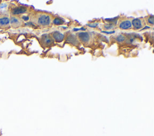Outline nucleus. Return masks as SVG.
I'll return each mask as SVG.
<instances>
[{"label":"nucleus","mask_w":154,"mask_h":136,"mask_svg":"<svg viewBox=\"0 0 154 136\" xmlns=\"http://www.w3.org/2000/svg\"><path fill=\"white\" fill-rule=\"evenodd\" d=\"M10 23V19L7 17H0V27H7Z\"/></svg>","instance_id":"9"},{"label":"nucleus","mask_w":154,"mask_h":136,"mask_svg":"<svg viewBox=\"0 0 154 136\" xmlns=\"http://www.w3.org/2000/svg\"><path fill=\"white\" fill-rule=\"evenodd\" d=\"M125 36H124L123 35H119V36H118V37L116 38V40L119 42H123L125 41Z\"/></svg>","instance_id":"12"},{"label":"nucleus","mask_w":154,"mask_h":136,"mask_svg":"<svg viewBox=\"0 0 154 136\" xmlns=\"http://www.w3.org/2000/svg\"><path fill=\"white\" fill-rule=\"evenodd\" d=\"M132 23L134 29H141L144 25L143 21L141 19H135L132 21Z\"/></svg>","instance_id":"5"},{"label":"nucleus","mask_w":154,"mask_h":136,"mask_svg":"<svg viewBox=\"0 0 154 136\" xmlns=\"http://www.w3.org/2000/svg\"><path fill=\"white\" fill-rule=\"evenodd\" d=\"M80 41L83 43H88L90 41V36L87 33H80L78 35Z\"/></svg>","instance_id":"7"},{"label":"nucleus","mask_w":154,"mask_h":136,"mask_svg":"<svg viewBox=\"0 0 154 136\" xmlns=\"http://www.w3.org/2000/svg\"><path fill=\"white\" fill-rule=\"evenodd\" d=\"M146 22L148 25L152 27L154 25V16L150 15L146 18Z\"/></svg>","instance_id":"11"},{"label":"nucleus","mask_w":154,"mask_h":136,"mask_svg":"<svg viewBox=\"0 0 154 136\" xmlns=\"http://www.w3.org/2000/svg\"><path fill=\"white\" fill-rule=\"evenodd\" d=\"M89 26H90V27H95L97 26V24H92V25H89Z\"/></svg>","instance_id":"16"},{"label":"nucleus","mask_w":154,"mask_h":136,"mask_svg":"<svg viewBox=\"0 0 154 136\" xmlns=\"http://www.w3.org/2000/svg\"><path fill=\"white\" fill-rule=\"evenodd\" d=\"M41 41L43 45L46 46H49L53 44L54 40H53V38L49 36L48 34H44L42 35V38H41Z\"/></svg>","instance_id":"2"},{"label":"nucleus","mask_w":154,"mask_h":136,"mask_svg":"<svg viewBox=\"0 0 154 136\" xmlns=\"http://www.w3.org/2000/svg\"><path fill=\"white\" fill-rule=\"evenodd\" d=\"M68 41H69V42L72 43H75V42H76V39L73 36H71L69 37Z\"/></svg>","instance_id":"14"},{"label":"nucleus","mask_w":154,"mask_h":136,"mask_svg":"<svg viewBox=\"0 0 154 136\" xmlns=\"http://www.w3.org/2000/svg\"><path fill=\"white\" fill-rule=\"evenodd\" d=\"M10 23H11L12 25V27H13L14 28L19 27L22 24V22H21V21L20 20V19L18 17H15V16H12V17H11L10 20Z\"/></svg>","instance_id":"8"},{"label":"nucleus","mask_w":154,"mask_h":136,"mask_svg":"<svg viewBox=\"0 0 154 136\" xmlns=\"http://www.w3.org/2000/svg\"><path fill=\"white\" fill-rule=\"evenodd\" d=\"M52 38L57 42H61L64 40V35L59 31H54L51 34Z\"/></svg>","instance_id":"4"},{"label":"nucleus","mask_w":154,"mask_h":136,"mask_svg":"<svg viewBox=\"0 0 154 136\" xmlns=\"http://www.w3.org/2000/svg\"><path fill=\"white\" fill-rule=\"evenodd\" d=\"M37 23L42 27L49 26L51 23V17L49 15L47 14H41L38 16Z\"/></svg>","instance_id":"1"},{"label":"nucleus","mask_w":154,"mask_h":136,"mask_svg":"<svg viewBox=\"0 0 154 136\" xmlns=\"http://www.w3.org/2000/svg\"><path fill=\"white\" fill-rule=\"evenodd\" d=\"M22 19L23 20H24L25 21H27L29 20V17H28V16H22Z\"/></svg>","instance_id":"15"},{"label":"nucleus","mask_w":154,"mask_h":136,"mask_svg":"<svg viewBox=\"0 0 154 136\" xmlns=\"http://www.w3.org/2000/svg\"><path fill=\"white\" fill-rule=\"evenodd\" d=\"M27 11V8L23 6L16 7L12 10V14L13 15H19L25 13Z\"/></svg>","instance_id":"3"},{"label":"nucleus","mask_w":154,"mask_h":136,"mask_svg":"<svg viewBox=\"0 0 154 136\" xmlns=\"http://www.w3.org/2000/svg\"><path fill=\"white\" fill-rule=\"evenodd\" d=\"M53 23L55 25H59L63 24L64 23V21L60 17H56L53 21Z\"/></svg>","instance_id":"10"},{"label":"nucleus","mask_w":154,"mask_h":136,"mask_svg":"<svg viewBox=\"0 0 154 136\" xmlns=\"http://www.w3.org/2000/svg\"><path fill=\"white\" fill-rule=\"evenodd\" d=\"M132 27V23L131 21L129 20H125L119 23V27L122 29H130Z\"/></svg>","instance_id":"6"},{"label":"nucleus","mask_w":154,"mask_h":136,"mask_svg":"<svg viewBox=\"0 0 154 136\" xmlns=\"http://www.w3.org/2000/svg\"><path fill=\"white\" fill-rule=\"evenodd\" d=\"M114 28V25H113V23H108V24L106 25L104 27L105 29H111Z\"/></svg>","instance_id":"13"}]
</instances>
